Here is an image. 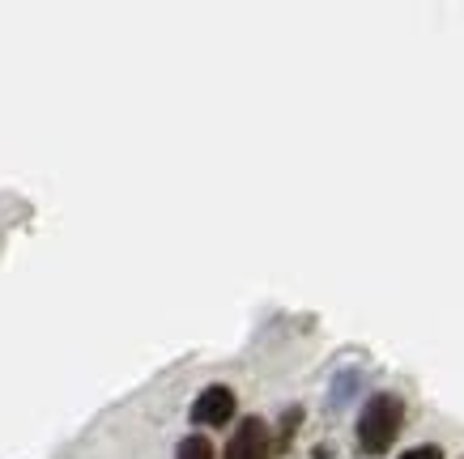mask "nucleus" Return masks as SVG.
<instances>
[{
  "label": "nucleus",
  "instance_id": "f257e3e1",
  "mask_svg": "<svg viewBox=\"0 0 464 459\" xmlns=\"http://www.w3.org/2000/svg\"><path fill=\"white\" fill-rule=\"evenodd\" d=\"M401 426H405V400L396 396V391H375V396H366L362 413H358V446H362V455L380 459L392 451V443L401 438Z\"/></svg>",
  "mask_w": 464,
  "mask_h": 459
},
{
  "label": "nucleus",
  "instance_id": "f03ea898",
  "mask_svg": "<svg viewBox=\"0 0 464 459\" xmlns=\"http://www.w3.org/2000/svg\"><path fill=\"white\" fill-rule=\"evenodd\" d=\"M235 408H239L235 391L222 387V383H213V387H205L197 400H192V426H200V430H222V426L235 421Z\"/></svg>",
  "mask_w": 464,
  "mask_h": 459
},
{
  "label": "nucleus",
  "instance_id": "7ed1b4c3",
  "mask_svg": "<svg viewBox=\"0 0 464 459\" xmlns=\"http://www.w3.org/2000/svg\"><path fill=\"white\" fill-rule=\"evenodd\" d=\"M222 459H273V434L260 417H243L239 430L230 434Z\"/></svg>",
  "mask_w": 464,
  "mask_h": 459
},
{
  "label": "nucleus",
  "instance_id": "20e7f679",
  "mask_svg": "<svg viewBox=\"0 0 464 459\" xmlns=\"http://www.w3.org/2000/svg\"><path fill=\"white\" fill-rule=\"evenodd\" d=\"M358 391H362V370L350 366V370H341V375L333 378V387H328V404H333V408H345V404H353Z\"/></svg>",
  "mask_w": 464,
  "mask_h": 459
},
{
  "label": "nucleus",
  "instance_id": "39448f33",
  "mask_svg": "<svg viewBox=\"0 0 464 459\" xmlns=\"http://www.w3.org/2000/svg\"><path fill=\"white\" fill-rule=\"evenodd\" d=\"M175 459H218V455H213V443L205 434H188L179 443V451H175Z\"/></svg>",
  "mask_w": 464,
  "mask_h": 459
},
{
  "label": "nucleus",
  "instance_id": "423d86ee",
  "mask_svg": "<svg viewBox=\"0 0 464 459\" xmlns=\"http://www.w3.org/2000/svg\"><path fill=\"white\" fill-rule=\"evenodd\" d=\"M401 459H443V446H435V443H422V446H409Z\"/></svg>",
  "mask_w": 464,
  "mask_h": 459
},
{
  "label": "nucleus",
  "instance_id": "0eeeda50",
  "mask_svg": "<svg viewBox=\"0 0 464 459\" xmlns=\"http://www.w3.org/2000/svg\"><path fill=\"white\" fill-rule=\"evenodd\" d=\"M298 421H303V408H290V413H285V421H282V446L295 438V426H298Z\"/></svg>",
  "mask_w": 464,
  "mask_h": 459
}]
</instances>
